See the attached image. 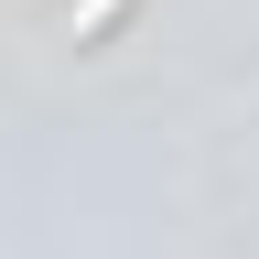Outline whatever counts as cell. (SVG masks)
I'll return each instance as SVG.
<instances>
[{
  "label": "cell",
  "instance_id": "6da1fadb",
  "mask_svg": "<svg viewBox=\"0 0 259 259\" xmlns=\"http://www.w3.org/2000/svg\"><path fill=\"white\" fill-rule=\"evenodd\" d=\"M119 11V0H76V32H97V22H108Z\"/></svg>",
  "mask_w": 259,
  "mask_h": 259
}]
</instances>
